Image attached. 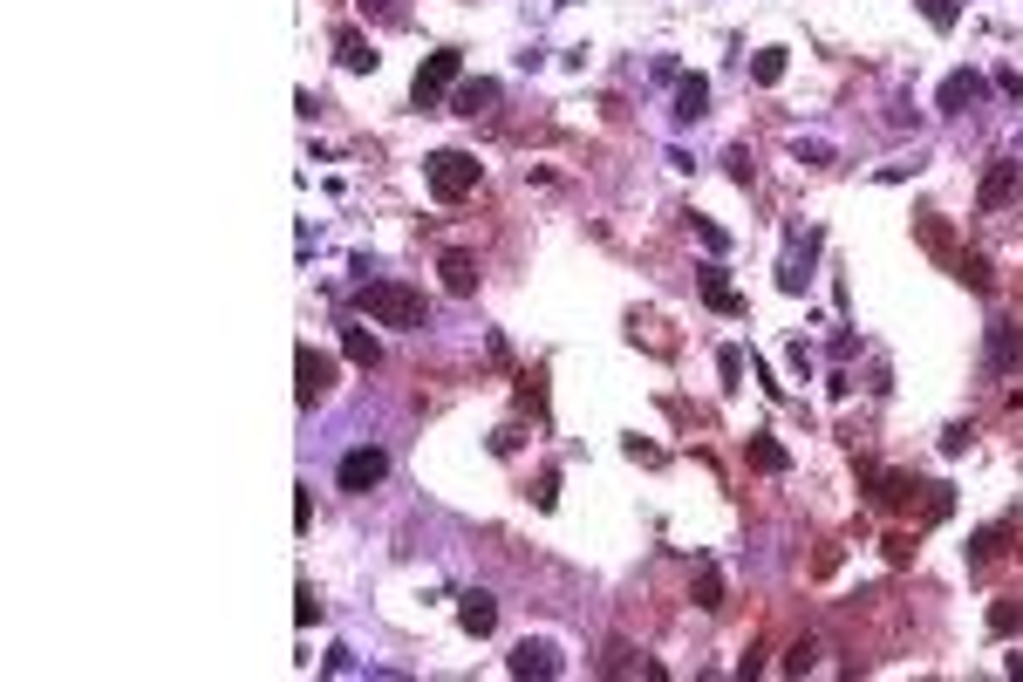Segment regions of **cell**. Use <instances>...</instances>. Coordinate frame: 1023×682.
<instances>
[{
	"instance_id": "cell-10",
	"label": "cell",
	"mask_w": 1023,
	"mask_h": 682,
	"mask_svg": "<svg viewBox=\"0 0 1023 682\" xmlns=\"http://www.w3.org/2000/svg\"><path fill=\"white\" fill-rule=\"evenodd\" d=\"M457 621H464V635H492V628H498V601L485 594V587H471V594L457 601Z\"/></svg>"
},
{
	"instance_id": "cell-9",
	"label": "cell",
	"mask_w": 1023,
	"mask_h": 682,
	"mask_svg": "<svg viewBox=\"0 0 1023 682\" xmlns=\"http://www.w3.org/2000/svg\"><path fill=\"white\" fill-rule=\"evenodd\" d=\"M505 669H512V676H560L567 662H560V648H553V642H519L512 655H505Z\"/></svg>"
},
{
	"instance_id": "cell-19",
	"label": "cell",
	"mask_w": 1023,
	"mask_h": 682,
	"mask_svg": "<svg viewBox=\"0 0 1023 682\" xmlns=\"http://www.w3.org/2000/svg\"><path fill=\"white\" fill-rule=\"evenodd\" d=\"M751 82H764V89L785 82V48H758V55H751Z\"/></svg>"
},
{
	"instance_id": "cell-14",
	"label": "cell",
	"mask_w": 1023,
	"mask_h": 682,
	"mask_svg": "<svg viewBox=\"0 0 1023 682\" xmlns=\"http://www.w3.org/2000/svg\"><path fill=\"white\" fill-rule=\"evenodd\" d=\"M703 301L717 307V314H730V321L744 314V294H737V287L723 280V266H710V273H703Z\"/></svg>"
},
{
	"instance_id": "cell-5",
	"label": "cell",
	"mask_w": 1023,
	"mask_h": 682,
	"mask_svg": "<svg viewBox=\"0 0 1023 682\" xmlns=\"http://www.w3.org/2000/svg\"><path fill=\"white\" fill-rule=\"evenodd\" d=\"M341 492H376L382 478H389V451H376V444H362V451H348L341 457Z\"/></svg>"
},
{
	"instance_id": "cell-8",
	"label": "cell",
	"mask_w": 1023,
	"mask_h": 682,
	"mask_svg": "<svg viewBox=\"0 0 1023 682\" xmlns=\"http://www.w3.org/2000/svg\"><path fill=\"white\" fill-rule=\"evenodd\" d=\"M1023 369V328L989 321V376H1017Z\"/></svg>"
},
{
	"instance_id": "cell-2",
	"label": "cell",
	"mask_w": 1023,
	"mask_h": 682,
	"mask_svg": "<svg viewBox=\"0 0 1023 682\" xmlns=\"http://www.w3.org/2000/svg\"><path fill=\"white\" fill-rule=\"evenodd\" d=\"M423 178H430V191H437L444 205H457V198L478 191V157L471 151H437L430 164H423Z\"/></svg>"
},
{
	"instance_id": "cell-12",
	"label": "cell",
	"mask_w": 1023,
	"mask_h": 682,
	"mask_svg": "<svg viewBox=\"0 0 1023 682\" xmlns=\"http://www.w3.org/2000/svg\"><path fill=\"white\" fill-rule=\"evenodd\" d=\"M437 273H444V294H457V301H464V294H478V260H471V253H444V266H437Z\"/></svg>"
},
{
	"instance_id": "cell-22",
	"label": "cell",
	"mask_w": 1023,
	"mask_h": 682,
	"mask_svg": "<svg viewBox=\"0 0 1023 682\" xmlns=\"http://www.w3.org/2000/svg\"><path fill=\"white\" fill-rule=\"evenodd\" d=\"M696 607H723V573L717 567H696Z\"/></svg>"
},
{
	"instance_id": "cell-25",
	"label": "cell",
	"mask_w": 1023,
	"mask_h": 682,
	"mask_svg": "<svg viewBox=\"0 0 1023 682\" xmlns=\"http://www.w3.org/2000/svg\"><path fill=\"white\" fill-rule=\"evenodd\" d=\"M812 662H819V642H798L792 655H785V676H805Z\"/></svg>"
},
{
	"instance_id": "cell-26",
	"label": "cell",
	"mask_w": 1023,
	"mask_h": 682,
	"mask_svg": "<svg viewBox=\"0 0 1023 682\" xmlns=\"http://www.w3.org/2000/svg\"><path fill=\"white\" fill-rule=\"evenodd\" d=\"M696 239H703L710 253H730V232H723L717 219H696Z\"/></svg>"
},
{
	"instance_id": "cell-11",
	"label": "cell",
	"mask_w": 1023,
	"mask_h": 682,
	"mask_svg": "<svg viewBox=\"0 0 1023 682\" xmlns=\"http://www.w3.org/2000/svg\"><path fill=\"white\" fill-rule=\"evenodd\" d=\"M335 62L348 69V76H369V69H376V48L355 35V28H335Z\"/></svg>"
},
{
	"instance_id": "cell-18",
	"label": "cell",
	"mask_w": 1023,
	"mask_h": 682,
	"mask_svg": "<svg viewBox=\"0 0 1023 682\" xmlns=\"http://www.w3.org/2000/svg\"><path fill=\"white\" fill-rule=\"evenodd\" d=\"M955 280H962L969 294H989V287H996V273H989L983 253H962V260H955Z\"/></svg>"
},
{
	"instance_id": "cell-28",
	"label": "cell",
	"mask_w": 1023,
	"mask_h": 682,
	"mask_svg": "<svg viewBox=\"0 0 1023 682\" xmlns=\"http://www.w3.org/2000/svg\"><path fill=\"white\" fill-rule=\"evenodd\" d=\"M553 498H560V478H553V471H546V478H539V485H532V505H539V512H553Z\"/></svg>"
},
{
	"instance_id": "cell-13",
	"label": "cell",
	"mask_w": 1023,
	"mask_h": 682,
	"mask_svg": "<svg viewBox=\"0 0 1023 682\" xmlns=\"http://www.w3.org/2000/svg\"><path fill=\"white\" fill-rule=\"evenodd\" d=\"M492 103H498V82H485V76H478V82H457V89H451V110L457 116H485Z\"/></svg>"
},
{
	"instance_id": "cell-21",
	"label": "cell",
	"mask_w": 1023,
	"mask_h": 682,
	"mask_svg": "<svg viewBox=\"0 0 1023 682\" xmlns=\"http://www.w3.org/2000/svg\"><path fill=\"white\" fill-rule=\"evenodd\" d=\"M996 553H1003V526H989V532H976V539H969V567H976V573H983Z\"/></svg>"
},
{
	"instance_id": "cell-6",
	"label": "cell",
	"mask_w": 1023,
	"mask_h": 682,
	"mask_svg": "<svg viewBox=\"0 0 1023 682\" xmlns=\"http://www.w3.org/2000/svg\"><path fill=\"white\" fill-rule=\"evenodd\" d=\"M983 96H989V82L976 76V69H955V76L935 89V110H942V116H969L976 103H983Z\"/></svg>"
},
{
	"instance_id": "cell-27",
	"label": "cell",
	"mask_w": 1023,
	"mask_h": 682,
	"mask_svg": "<svg viewBox=\"0 0 1023 682\" xmlns=\"http://www.w3.org/2000/svg\"><path fill=\"white\" fill-rule=\"evenodd\" d=\"M717 369H723V382L737 389V376H744V348H723V355H717Z\"/></svg>"
},
{
	"instance_id": "cell-15",
	"label": "cell",
	"mask_w": 1023,
	"mask_h": 682,
	"mask_svg": "<svg viewBox=\"0 0 1023 682\" xmlns=\"http://www.w3.org/2000/svg\"><path fill=\"white\" fill-rule=\"evenodd\" d=\"M744 451H751V464H758V471H771V478H785V471H792V451H785L778 437H764V430L744 444Z\"/></svg>"
},
{
	"instance_id": "cell-1",
	"label": "cell",
	"mask_w": 1023,
	"mask_h": 682,
	"mask_svg": "<svg viewBox=\"0 0 1023 682\" xmlns=\"http://www.w3.org/2000/svg\"><path fill=\"white\" fill-rule=\"evenodd\" d=\"M362 314L382 321V328H423V294L403 287V280H369L362 287Z\"/></svg>"
},
{
	"instance_id": "cell-3",
	"label": "cell",
	"mask_w": 1023,
	"mask_h": 682,
	"mask_svg": "<svg viewBox=\"0 0 1023 682\" xmlns=\"http://www.w3.org/2000/svg\"><path fill=\"white\" fill-rule=\"evenodd\" d=\"M457 69H464V55H457V48H437V55L423 62V69H417V110H437V103L451 96V89H457Z\"/></svg>"
},
{
	"instance_id": "cell-7",
	"label": "cell",
	"mask_w": 1023,
	"mask_h": 682,
	"mask_svg": "<svg viewBox=\"0 0 1023 682\" xmlns=\"http://www.w3.org/2000/svg\"><path fill=\"white\" fill-rule=\"evenodd\" d=\"M1017 185H1023V164H1010V157H996V164L983 171V191H976V205H983V212H1003V205L1017 198Z\"/></svg>"
},
{
	"instance_id": "cell-17",
	"label": "cell",
	"mask_w": 1023,
	"mask_h": 682,
	"mask_svg": "<svg viewBox=\"0 0 1023 682\" xmlns=\"http://www.w3.org/2000/svg\"><path fill=\"white\" fill-rule=\"evenodd\" d=\"M341 355H348V362H362V369H376V362H382V348H376V335H369V328H341Z\"/></svg>"
},
{
	"instance_id": "cell-29",
	"label": "cell",
	"mask_w": 1023,
	"mask_h": 682,
	"mask_svg": "<svg viewBox=\"0 0 1023 682\" xmlns=\"http://www.w3.org/2000/svg\"><path fill=\"white\" fill-rule=\"evenodd\" d=\"M294 614H301V628H314V621H321V601H314V587H301V607H294Z\"/></svg>"
},
{
	"instance_id": "cell-23",
	"label": "cell",
	"mask_w": 1023,
	"mask_h": 682,
	"mask_svg": "<svg viewBox=\"0 0 1023 682\" xmlns=\"http://www.w3.org/2000/svg\"><path fill=\"white\" fill-rule=\"evenodd\" d=\"M914 7H921V14H928V28H942V35L962 21V7H955V0H914Z\"/></svg>"
},
{
	"instance_id": "cell-20",
	"label": "cell",
	"mask_w": 1023,
	"mask_h": 682,
	"mask_svg": "<svg viewBox=\"0 0 1023 682\" xmlns=\"http://www.w3.org/2000/svg\"><path fill=\"white\" fill-rule=\"evenodd\" d=\"M1017 628H1023V601H996V607H989V635H996V642L1017 635Z\"/></svg>"
},
{
	"instance_id": "cell-4",
	"label": "cell",
	"mask_w": 1023,
	"mask_h": 682,
	"mask_svg": "<svg viewBox=\"0 0 1023 682\" xmlns=\"http://www.w3.org/2000/svg\"><path fill=\"white\" fill-rule=\"evenodd\" d=\"M294 376H301V382H294L301 410H314V403L335 389V355H321V348H301V355H294Z\"/></svg>"
},
{
	"instance_id": "cell-30",
	"label": "cell",
	"mask_w": 1023,
	"mask_h": 682,
	"mask_svg": "<svg viewBox=\"0 0 1023 682\" xmlns=\"http://www.w3.org/2000/svg\"><path fill=\"white\" fill-rule=\"evenodd\" d=\"M908 553H914V539H908V532H894V539H887V560H894V567H908Z\"/></svg>"
},
{
	"instance_id": "cell-24",
	"label": "cell",
	"mask_w": 1023,
	"mask_h": 682,
	"mask_svg": "<svg viewBox=\"0 0 1023 682\" xmlns=\"http://www.w3.org/2000/svg\"><path fill=\"white\" fill-rule=\"evenodd\" d=\"M969 444H976V430H969V423H948V430H942V451L948 457H962Z\"/></svg>"
},
{
	"instance_id": "cell-16",
	"label": "cell",
	"mask_w": 1023,
	"mask_h": 682,
	"mask_svg": "<svg viewBox=\"0 0 1023 682\" xmlns=\"http://www.w3.org/2000/svg\"><path fill=\"white\" fill-rule=\"evenodd\" d=\"M703 110H710V82H703V76H682L676 82V123H696Z\"/></svg>"
}]
</instances>
